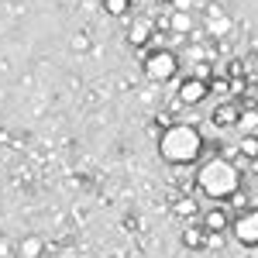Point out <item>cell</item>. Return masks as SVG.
<instances>
[{
    "instance_id": "1",
    "label": "cell",
    "mask_w": 258,
    "mask_h": 258,
    "mask_svg": "<svg viewBox=\"0 0 258 258\" xmlns=\"http://www.w3.org/2000/svg\"><path fill=\"white\" fill-rule=\"evenodd\" d=\"M197 186L214 200H227V197H238V186H241V172L234 162L227 159H210L203 162V169L197 172Z\"/></svg>"
},
{
    "instance_id": "2",
    "label": "cell",
    "mask_w": 258,
    "mask_h": 258,
    "mask_svg": "<svg viewBox=\"0 0 258 258\" xmlns=\"http://www.w3.org/2000/svg\"><path fill=\"white\" fill-rule=\"evenodd\" d=\"M200 148H203V138H200L197 127H189V124H172V127H165L159 138V152L165 162H172V165H186V162H193L200 155Z\"/></svg>"
},
{
    "instance_id": "3",
    "label": "cell",
    "mask_w": 258,
    "mask_h": 258,
    "mask_svg": "<svg viewBox=\"0 0 258 258\" xmlns=\"http://www.w3.org/2000/svg\"><path fill=\"white\" fill-rule=\"evenodd\" d=\"M179 73V55L176 52H169V48H152L148 55H145V76L155 83H169L176 80Z\"/></svg>"
},
{
    "instance_id": "4",
    "label": "cell",
    "mask_w": 258,
    "mask_h": 258,
    "mask_svg": "<svg viewBox=\"0 0 258 258\" xmlns=\"http://www.w3.org/2000/svg\"><path fill=\"white\" fill-rule=\"evenodd\" d=\"M231 231H234V238L241 241V244H258V210H244L234 224H231Z\"/></svg>"
},
{
    "instance_id": "5",
    "label": "cell",
    "mask_w": 258,
    "mask_h": 258,
    "mask_svg": "<svg viewBox=\"0 0 258 258\" xmlns=\"http://www.w3.org/2000/svg\"><path fill=\"white\" fill-rule=\"evenodd\" d=\"M207 97H210V83L197 80V76H186V80L179 83V100H182L186 107H193V103H203Z\"/></svg>"
},
{
    "instance_id": "6",
    "label": "cell",
    "mask_w": 258,
    "mask_h": 258,
    "mask_svg": "<svg viewBox=\"0 0 258 258\" xmlns=\"http://www.w3.org/2000/svg\"><path fill=\"white\" fill-rule=\"evenodd\" d=\"M231 224H234V220L227 217V210H224V207L207 210V214H203V220H200V227H203V231H210V234H224Z\"/></svg>"
},
{
    "instance_id": "7",
    "label": "cell",
    "mask_w": 258,
    "mask_h": 258,
    "mask_svg": "<svg viewBox=\"0 0 258 258\" xmlns=\"http://www.w3.org/2000/svg\"><path fill=\"white\" fill-rule=\"evenodd\" d=\"M148 38H152V21L141 18L131 24V31H127V41L135 45V48H141V45H148Z\"/></svg>"
},
{
    "instance_id": "8",
    "label": "cell",
    "mask_w": 258,
    "mask_h": 258,
    "mask_svg": "<svg viewBox=\"0 0 258 258\" xmlns=\"http://www.w3.org/2000/svg\"><path fill=\"white\" fill-rule=\"evenodd\" d=\"M238 110H234V107H231V103H220L217 110H214V124H217V127H238Z\"/></svg>"
},
{
    "instance_id": "9",
    "label": "cell",
    "mask_w": 258,
    "mask_h": 258,
    "mask_svg": "<svg viewBox=\"0 0 258 258\" xmlns=\"http://www.w3.org/2000/svg\"><path fill=\"white\" fill-rule=\"evenodd\" d=\"M41 251H45V241L41 238H21V244H18V255L21 258H41Z\"/></svg>"
},
{
    "instance_id": "10",
    "label": "cell",
    "mask_w": 258,
    "mask_h": 258,
    "mask_svg": "<svg viewBox=\"0 0 258 258\" xmlns=\"http://www.w3.org/2000/svg\"><path fill=\"white\" fill-rule=\"evenodd\" d=\"M182 244H186V248H193V251H200V248L207 244V231L197 227V224H189V227L182 231Z\"/></svg>"
},
{
    "instance_id": "11",
    "label": "cell",
    "mask_w": 258,
    "mask_h": 258,
    "mask_svg": "<svg viewBox=\"0 0 258 258\" xmlns=\"http://www.w3.org/2000/svg\"><path fill=\"white\" fill-rule=\"evenodd\" d=\"M238 155H241V159L258 162V135H241V141H238Z\"/></svg>"
},
{
    "instance_id": "12",
    "label": "cell",
    "mask_w": 258,
    "mask_h": 258,
    "mask_svg": "<svg viewBox=\"0 0 258 258\" xmlns=\"http://www.w3.org/2000/svg\"><path fill=\"white\" fill-rule=\"evenodd\" d=\"M238 127L244 131V135H255V127H258V110H244L238 117Z\"/></svg>"
},
{
    "instance_id": "13",
    "label": "cell",
    "mask_w": 258,
    "mask_h": 258,
    "mask_svg": "<svg viewBox=\"0 0 258 258\" xmlns=\"http://www.w3.org/2000/svg\"><path fill=\"white\" fill-rule=\"evenodd\" d=\"M169 28H172V35H186V31L193 28V21H189L186 14H182V11H179V14H172V21H169Z\"/></svg>"
},
{
    "instance_id": "14",
    "label": "cell",
    "mask_w": 258,
    "mask_h": 258,
    "mask_svg": "<svg viewBox=\"0 0 258 258\" xmlns=\"http://www.w3.org/2000/svg\"><path fill=\"white\" fill-rule=\"evenodd\" d=\"M103 11L114 14V18H124L127 14V0H103Z\"/></svg>"
},
{
    "instance_id": "15",
    "label": "cell",
    "mask_w": 258,
    "mask_h": 258,
    "mask_svg": "<svg viewBox=\"0 0 258 258\" xmlns=\"http://www.w3.org/2000/svg\"><path fill=\"white\" fill-rule=\"evenodd\" d=\"M227 86H231V83L224 80V76H217V80H210V93H217V97H224V93H227Z\"/></svg>"
},
{
    "instance_id": "16",
    "label": "cell",
    "mask_w": 258,
    "mask_h": 258,
    "mask_svg": "<svg viewBox=\"0 0 258 258\" xmlns=\"http://www.w3.org/2000/svg\"><path fill=\"white\" fill-rule=\"evenodd\" d=\"M227 28H231V21L224 18V14H217V24H210V31H214V35H224Z\"/></svg>"
},
{
    "instance_id": "17",
    "label": "cell",
    "mask_w": 258,
    "mask_h": 258,
    "mask_svg": "<svg viewBox=\"0 0 258 258\" xmlns=\"http://www.w3.org/2000/svg\"><path fill=\"white\" fill-rule=\"evenodd\" d=\"M176 210H179V214H186V217H189V214L197 210V203H193V200H179V203H176Z\"/></svg>"
},
{
    "instance_id": "18",
    "label": "cell",
    "mask_w": 258,
    "mask_h": 258,
    "mask_svg": "<svg viewBox=\"0 0 258 258\" xmlns=\"http://www.w3.org/2000/svg\"><path fill=\"white\" fill-rule=\"evenodd\" d=\"M207 248H224V234H210L207 231Z\"/></svg>"
},
{
    "instance_id": "19",
    "label": "cell",
    "mask_w": 258,
    "mask_h": 258,
    "mask_svg": "<svg viewBox=\"0 0 258 258\" xmlns=\"http://www.w3.org/2000/svg\"><path fill=\"white\" fill-rule=\"evenodd\" d=\"M73 48H76V52H86V48H90V38H86V35H76V38H73Z\"/></svg>"
},
{
    "instance_id": "20",
    "label": "cell",
    "mask_w": 258,
    "mask_h": 258,
    "mask_svg": "<svg viewBox=\"0 0 258 258\" xmlns=\"http://www.w3.org/2000/svg\"><path fill=\"white\" fill-rule=\"evenodd\" d=\"M59 258H76V251H62V255Z\"/></svg>"
}]
</instances>
